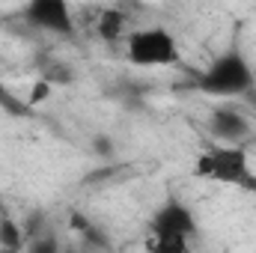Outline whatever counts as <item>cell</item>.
<instances>
[{"label": "cell", "mask_w": 256, "mask_h": 253, "mask_svg": "<svg viewBox=\"0 0 256 253\" xmlns=\"http://www.w3.org/2000/svg\"><path fill=\"white\" fill-rule=\"evenodd\" d=\"M200 92L212 96V98H238L248 96L256 86V72L254 63L248 60V54L242 51L238 42H232L230 48H224L212 63L202 68V74L196 78Z\"/></svg>", "instance_id": "6da1fadb"}, {"label": "cell", "mask_w": 256, "mask_h": 253, "mask_svg": "<svg viewBox=\"0 0 256 253\" xmlns=\"http://www.w3.org/2000/svg\"><path fill=\"white\" fill-rule=\"evenodd\" d=\"M196 230H200V224H196V214L191 212V206L170 196L155 208V214L149 220L146 248L152 253H188Z\"/></svg>", "instance_id": "7a4b0ae2"}, {"label": "cell", "mask_w": 256, "mask_h": 253, "mask_svg": "<svg viewBox=\"0 0 256 253\" xmlns=\"http://www.w3.org/2000/svg\"><path fill=\"white\" fill-rule=\"evenodd\" d=\"M196 179L220 182V185H238V188H256V173L250 167V155L242 143H220L206 149L191 170Z\"/></svg>", "instance_id": "3957f363"}, {"label": "cell", "mask_w": 256, "mask_h": 253, "mask_svg": "<svg viewBox=\"0 0 256 253\" xmlns=\"http://www.w3.org/2000/svg\"><path fill=\"white\" fill-rule=\"evenodd\" d=\"M126 60L137 68H164V66L179 63V42L176 36L161 27H137L126 39Z\"/></svg>", "instance_id": "277c9868"}, {"label": "cell", "mask_w": 256, "mask_h": 253, "mask_svg": "<svg viewBox=\"0 0 256 253\" xmlns=\"http://www.w3.org/2000/svg\"><path fill=\"white\" fill-rule=\"evenodd\" d=\"M24 18H27V24H33L42 33H54V36L74 33V12H72L68 0H27Z\"/></svg>", "instance_id": "5b68a950"}, {"label": "cell", "mask_w": 256, "mask_h": 253, "mask_svg": "<svg viewBox=\"0 0 256 253\" xmlns=\"http://www.w3.org/2000/svg\"><path fill=\"white\" fill-rule=\"evenodd\" d=\"M208 131L220 140V143H244L250 137V122L242 110L236 108H214L208 114Z\"/></svg>", "instance_id": "8992f818"}, {"label": "cell", "mask_w": 256, "mask_h": 253, "mask_svg": "<svg viewBox=\"0 0 256 253\" xmlns=\"http://www.w3.org/2000/svg\"><path fill=\"white\" fill-rule=\"evenodd\" d=\"M96 30L104 42H120L126 36V15L120 9H104L96 21Z\"/></svg>", "instance_id": "52a82bcc"}, {"label": "cell", "mask_w": 256, "mask_h": 253, "mask_svg": "<svg viewBox=\"0 0 256 253\" xmlns=\"http://www.w3.org/2000/svg\"><path fill=\"white\" fill-rule=\"evenodd\" d=\"M27 244V232L24 224H18L15 218H0V248L3 250H21Z\"/></svg>", "instance_id": "ba28073f"}, {"label": "cell", "mask_w": 256, "mask_h": 253, "mask_svg": "<svg viewBox=\"0 0 256 253\" xmlns=\"http://www.w3.org/2000/svg\"><path fill=\"white\" fill-rule=\"evenodd\" d=\"M42 78L48 80V84H54V86H68V84H74V68L68 63H48V66H42Z\"/></svg>", "instance_id": "9c48e42d"}, {"label": "cell", "mask_w": 256, "mask_h": 253, "mask_svg": "<svg viewBox=\"0 0 256 253\" xmlns=\"http://www.w3.org/2000/svg\"><path fill=\"white\" fill-rule=\"evenodd\" d=\"M90 146H92L96 158H116V143H114L110 134H96Z\"/></svg>", "instance_id": "30bf717a"}, {"label": "cell", "mask_w": 256, "mask_h": 253, "mask_svg": "<svg viewBox=\"0 0 256 253\" xmlns=\"http://www.w3.org/2000/svg\"><path fill=\"white\" fill-rule=\"evenodd\" d=\"M51 92H54V84H48L45 78H39V80L33 84V90H30V98H27V104H30V108H36V104L48 102V98H51Z\"/></svg>", "instance_id": "8fae6325"}, {"label": "cell", "mask_w": 256, "mask_h": 253, "mask_svg": "<svg viewBox=\"0 0 256 253\" xmlns=\"http://www.w3.org/2000/svg\"><path fill=\"white\" fill-rule=\"evenodd\" d=\"M0 108H6L9 114H18V116L24 114V104L15 98V92H12V90H9V86H3V84H0Z\"/></svg>", "instance_id": "7c38bea8"}, {"label": "cell", "mask_w": 256, "mask_h": 253, "mask_svg": "<svg viewBox=\"0 0 256 253\" xmlns=\"http://www.w3.org/2000/svg\"><path fill=\"white\" fill-rule=\"evenodd\" d=\"M30 250L33 253H54L57 250V238H39V236H36V238L30 242Z\"/></svg>", "instance_id": "4fadbf2b"}, {"label": "cell", "mask_w": 256, "mask_h": 253, "mask_svg": "<svg viewBox=\"0 0 256 253\" xmlns=\"http://www.w3.org/2000/svg\"><path fill=\"white\" fill-rule=\"evenodd\" d=\"M254 72H256V63H254Z\"/></svg>", "instance_id": "5bb4252c"}]
</instances>
